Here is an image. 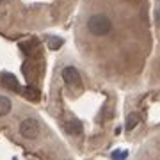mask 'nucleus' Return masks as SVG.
<instances>
[{"label":"nucleus","mask_w":160,"mask_h":160,"mask_svg":"<svg viewBox=\"0 0 160 160\" xmlns=\"http://www.w3.org/2000/svg\"><path fill=\"white\" fill-rule=\"evenodd\" d=\"M87 30L91 32L92 36H107L112 30V22L105 14H92L89 20H87Z\"/></svg>","instance_id":"obj_1"},{"label":"nucleus","mask_w":160,"mask_h":160,"mask_svg":"<svg viewBox=\"0 0 160 160\" xmlns=\"http://www.w3.org/2000/svg\"><path fill=\"white\" fill-rule=\"evenodd\" d=\"M20 133H22V137H25V139H36L39 135V123H38L34 118L23 119L22 123H20Z\"/></svg>","instance_id":"obj_2"},{"label":"nucleus","mask_w":160,"mask_h":160,"mask_svg":"<svg viewBox=\"0 0 160 160\" xmlns=\"http://www.w3.org/2000/svg\"><path fill=\"white\" fill-rule=\"evenodd\" d=\"M61 75H62V80H64L66 86H69V87H80L82 86V78H80L78 69L73 68V66H66Z\"/></svg>","instance_id":"obj_3"},{"label":"nucleus","mask_w":160,"mask_h":160,"mask_svg":"<svg viewBox=\"0 0 160 160\" xmlns=\"http://www.w3.org/2000/svg\"><path fill=\"white\" fill-rule=\"evenodd\" d=\"M0 82H2V86H4V87L11 89V91H20L18 78L12 73H4V75H2V78H0Z\"/></svg>","instance_id":"obj_4"},{"label":"nucleus","mask_w":160,"mask_h":160,"mask_svg":"<svg viewBox=\"0 0 160 160\" xmlns=\"http://www.w3.org/2000/svg\"><path fill=\"white\" fill-rule=\"evenodd\" d=\"M64 130L68 132L69 135H80L82 133V123L77 119H69L64 123Z\"/></svg>","instance_id":"obj_5"},{"label":"nucleus","mask_w":160,"mask_h":160,"mask_svg":"<svg viewBox=\"0 0 160 160\" xmlns=\"http://www.w3.org/2000/svg\"><path fill=\"white\" fill-rule=\"evenodd\" d=\"M11 112V100L7 96H0V118Z\"/></svg>","instance_id":"obj_6"},{"label":"nucleus","mask_w":160,"mask_h":160,"mask_svg":"<svg viewBox=\"0 0 160 160\" xmlns=\"http://www.w3.org/2000/svg\"><path fill=\"white\" fill-rule=\"evenodd\" d=\"M139 119H141V118H139V114H135V112L128 116V118H126V130L135 128V126H137V123H139Z\"/></svg>","instance_id":"obj_7"},{"label":"nucleus","mask_w":160,"mask_h":160,"mask_svg":"<svg viewBox=\"0 0 160 160\" xmlns=\"http://www.w3.org/2000/svg\"><path fill=\"white\" fill-rule=\"evenodd\" d=\"M23 92H25V96L29 98V100H39V91H38L36 87H32V86H29Z\"/></svg>","instance_id":"obj_8"},{"label":"nucleus","mask_w":160,"mask_h":160,"mask_svg":"<svg viewBox=\"0 0 160 160\" xmlns=\"http://www.w3.org/2000/svg\"><path fill=\"white\" fill-rule=\"evenodd\" d=\"M48 45H50L52 50H57L59 46L62 45V39L61 38H48Z\"/></svg>","instance_id":"obj_9"},{"label":"nucleus","mask_w":160,"mask_h":160,"mask_svg":"<svg viewBox=\"0 0 160 160\" xmlns=\"http://www.w3.org/2000/svg\"><path fill=\"white\" fill-rule=\"evenodd\" d=\"M126 157V151H114L112 153V158H125Z\"/></svg>","instance_id":"obj_10"}]
</instances>
